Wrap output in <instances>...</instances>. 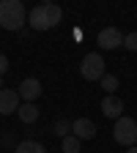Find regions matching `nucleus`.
<instances>
[{"instance_id":"nucleus-1","label":"nucleus","mask_w":137,"mask_h":153,"mask_svg":"<svg viewBox=\"0 0 137 153\" xmlns=\"http://www.w3.org/2000/svg\"><path fill=\"white\" fill-rule=\"evenodd\" d=\"M61 19H63V11H61L58 3H38L28 14V25L33 30H52Z\"/></svg>"},{"instance_id":"nucleus-2","label":"nucleus","mask_w":137,"mask_h":153,"mask_svg":"<svg viewBox=\"0 0 137 153\" xmlns=\"http://www.w3.org/2000/svg\"><path fill=\"white\" fill-rule=\"evenodd\" d=\"M28 25V11L19 0H0V27L3 30H22Z\"/></svg>"},{"instance_id":"nucleus-3","label":"nucleus","mask_w":137,"mask_h":153,"mask_svg":"<svg viewBox=\"0 0 137 153\" xmlns=\"http://www.w3.org/2000/svg\"><path fill=\"white\" fill-rule=\"evenodd\" d=\"M112 140L118 142V145H124V148H132V145H137V120L134 118H118L115 120V128H112Z\"/></svg>"},{"instance_id":"nucleus-4","label":"nucleus","mask_w":137,"mask_h":153,"mask_svg":"<svg viewBox=\"0 0 137 153\" xmlns=\"http://www.w3.org/2000/svg\"><path fill=\"white\" fill-rule=\"evenodd\" d=\"M80 74H82V79H88V82H99L102 76L107 74L104 71V57L99 52H88L82 57V63H80Z\"/></svg>"},{"instance_id":"nucleus-5","label":"nucleus","mask_w":137,"mask_h":153,"mask_svg":"<svg viewBox=\"0 0 137 153\" xmlns=\"http://www.w3.org/2000/svg\"><path fill=\"white\" fill-rule=\"evenodd\" d=\"M16 93H19V101L22 104H36V99L41 96V82H38L36 76H28V79L19 82Z\"/></svg>"},{"instance_id":"nucleus-6","label":"nucleus","mask_w":137,"mask_h":153,"mask_svg":"<svg viewBox=\"0 0 137 153\" xmlns=\"http://www.w3.org/2000/svg\"><path fill=\"white\" fill-rule=\"evenodd\" d=\"M96 44H99V49H118V47H124V33L118 27H104V30H99Z\"/></svg>"},{"instance_id":"nucleus-7","label":"nucleus","mask_w":137,"mask_h":153,"mask_svg":"<svg viewBox=\"0 0 137 153\" xmlns=\"http://www.w3.org/2000/svg\"><path fill=\"white\" fill-rule=\"evenodd\" d=\"M71 134H74L80 142L93 140V137H96V123H93L91 118H77V120H71Z\"/></svg>"},{"instance_id":"nucleus-8","label":"nucleus","mask_w":137,"mask_h":153,"mask_svg":"<svg viewBox=\"0 0 137 153\" xmlns=\"http://www.w3.org/2000/svg\"><path fill=\"white\" fill-rule=\"evenodd\" d=\"M99 109H102V115H104V118H110V120L124 118V101L118 99V96H104V99H102V104H99Z\"/></svg>"},{"instance_id":"nucleus-9","label":"nucleus","mask_w":137,"mask_h":153,"mask_svg":"<svg viewBox=\"0 0 137 153\" xmlns=\"http://www.w3.org/2000/svg\"><path fill=\"white\" fill-rule=\"evenodd\" d=\"M16 109H19V93L11 88H3L0 90V115H11Z\"/></svg>"},{"instance_id":"nucleus-10","label":"nucleus","mask_w":137,"mask_h":153,"mask_svg":"<svg viewBox=\"0 0 137 153\" xmlns=\"http://www.w3.org/2000/svg\"><path fill=\"white\" fill-rule=\"evenodd\" d=\"M38 115H41V109H38L36 104H19V109H16V118L22 120L25 126H33L38 120Z\"/></svg>"},{"instance_id":"nucleus-11","label":"nucleus","mask_w":137,"mask_h":153,"mask_svg":"<svg viewBox=\"0 0 137 153\" xmlns=\"http://www.w3.org/2000/svg\"><path fill=\"white\" fill-rule=\"evenodd\" d=\"M14 153H47V148L36 140H22V142H16Z\"/></svg>"},{"instance_id":"nucleus-12","label":"nucleus","mask_w":137,"mask_h":153,"mask_svg":"<svg viewBox=\"0 0 137 153\" xmlns=\"http://www.w3.org/2000/svg\"><path fill=\"white\" fill-rule=\"evenodd\" d=\"M99 82H102V90H104L107 96H115V90H118V85H121V79H118L115 74H104Z\"/></svg>"},{"instance_id":"nucleus-13","label":"nucleus","mask_w":137,"mask_h":153,"mask_svg":"<svg viewBox=\"0 0 137 153\" xmlns=\"http://www.w3.org/2000/svg\"><path fill=\"white\" fill-rule=\"evenodd\" d=\"M52 134H55V137H69V134H71V120H66V118H61V120H55L52 123Z\"/></svg>"},{"instance_id":"nucleus-14","label":"nucleus","mask_w":137,"mask_h":153,"mask_svg":"<svg viewBox=\"0 0 137 153\" xmlns=\"http://www.w3.org/2000/svg\"><path fill=\"white\" fill-rule=\"evenodd\" d=\"M80 145H82V142L77 140L74 134H69V137L61 140V150H63V153H80Z\"/></svg>"},{"instance_id":"nucleus-15","label":"nucleus","mask_w":137,"mask_h":153,"mask_svg":"<svg viewBox=\"0 0 137 153\" xmlns=\"http://www.w3.org/2000/svg\"><path fill=\"white\" fill-rule=\"evenodd\" d=\"M124 47H126L129 52H137V33H126V36H124Z\"/></svg>"},{"instance_id":"nucleus-16","label":"nucleus","mask_w":137,"mask_h":153,"mask_svg":"<svg viewBox=\"0 0 137 153\" xmlns=\"http://www.w3.org/2000/svg\"><path fill=\"white\" fill-rule=\"evenodd\" d=\"M6 71H8V57L0 52V76H6Z\"/></svg>"},{"instance_id":"nucleus-17","label":"nucleus","mask_w":137,"mask_h":153,"mask_svg":"<svg viewBox=\"0 0 137 153\" xmlns=\"http://www.w3.org/2000/svg\"><path fill=\"white\" fill-rule=\"evenodd\" d=\"M0 142H3V145H6V148H16V145H14V140H11V137H3V140H0Z\"/></svg>"},{"instance_id":"nucleus-18","label":"nucleus","mask_w":137,"mask_h":153,"mask_svg":"<svg viewBox=\"0 0 137 153\" xmlns=\"http://www.w3.org/2000/svg\"><path fill=\"white\" fill-rule=\"evenodd\" d=\"M126 153H137V145H132V148H126Z\"/></svg>"},{"instance_id":"nucleus-19","label":"nucleus","mask_w":137,"mask_h":153,"mask_svg":"<svg viewBox=\"0 0 137 153\" xmlns=\"http://www.w3.org/2000/svg\"><path fill=\"white\" fill-rule=\"evenodd\" d=\"M0 90H3V76H0Z\"/></svg>"}]
</instances>
